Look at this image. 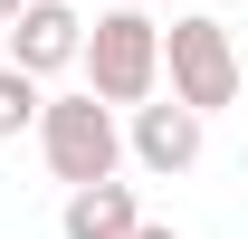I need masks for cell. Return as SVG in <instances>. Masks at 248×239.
<instances>
[{
    "mask_svg": "<svg viewBox=\"0 0 248 239\" xmlns=\"http://www.w3.org/2000/svg\"><path fill=\"white\" fill-rule=\"evenodd\" d=\"M86 96L95 105H153L162 96V19L153 10H105L86 29Z\"/></svg>",
    "mask_w": 248,
    "mask_h": 239,
    "instance_id": "obj_1",
    "label": "cell"
},
{
    "mask_svg": "<svg viewBox=\"0 0 248 239\" xmlns=\"http://www.w3.org/2000/svg\"><path fill=\"white\" fill-rule=\"evenodd\" d=\"M38 153H48V172H58L67 191H86V182H115L124 172V124H115V105H95L86 86H77V96H48Z\"/></svg>",
    "mask_w": 248,
    "mask_h": 239,
    "instance_id": "obj_2",
    "label": "cell"
},
{
    "mask_svg": "<svg viewBox=\"0 0 248 239\" xmlns=\"http://www.w3.org/2000/svg\"><path fill=\"white\" fill-rule=\"evenodd\" d=\"M162 77H172V96H182L191 115H219V105H239V48H229V29H219L210 10H191V19H172L162 29Z\"/></svg>",
    "mask_w": 248,
    "mask_h": 239,
    "instance_id": "obj_3",
    "label": "cell"
},
{
    "mask_svg": "<svg viewBox=\"0 0 248 239\" xmlns=\"http://www.w3.org/2000/svg\"><path fill=\"white\" fill-rule=\"evenodd\" d=\"M201 134H210V115H191L182 96H153V105H134V124H124V153L172 182V172L201 163Z\"/></svg>",
    "mask_w": 248,
    "mask_h": 239,
    "instance_id": "obj_4",
    "label": "cell"
},
{
    "mask_svg": "<svg viewBox=\"0 0 248 239\" xmlns=\"http://www.w3.org/2000/svg\"><path fill=\"white\" fill-rule=\"evenodd\" d=\"M77 58H86V19H77L67 0H29V10L10 19V67H29L38 86H48V77H67Z\"/></svg>",
    "mask_w": 248,
    "mask_h": 239,
    "instance_id": "obj_5",
    "label": "cell"
},
{
    "mask_svg": "<svg viewBox=\"0 0 248 239\" xmlns=\"http://www.w3.org/2000/svg\"><path fill=\"white\" fill-rule=\"evenodd\" d=\"M134 230H143L134 182H86V191H67V210H58V239H134Z\"/></svg>",
    "mask_w": 248,
    "mask_h": 239,
    "instance_id": "obj_6",
    "label": "cell"
},
{
    "mask_svg": "<svg viewBox=\"0 0 248 239\" xmlns=\"http://www.w3.org/2000/svg\"><path fill=\"white\" fill-rule=\"evenodd\" d=\"M38 115H48V86H38L29 67L0 58V144H10V134H38Z\"/></svg>",
    "mask_w": 248,
    "mask_h": 239,
    "instance_id": "obj_7",
    "label": "cell"
},
{
    "mask_svg": "<svg viewBox=\"0 0 248 239\" xmlns=\"http://www.w3.org/2000/svg\"><path fill=\"white\" fill-rule=\"evenodd\" d=\"M134 239H182V230H162V220H143V230H134Z\"/></svg>",
    "mask_w": 248,
    "mask_h": 239,
    "instance_id": "obj_8",
    "label": "cell"
},
{
    "mask_svg": "<svg viewBox=\"0 0 248 239\" xmlns=\"http://www.w3.org/2000/svg\"><path fill=\"white\" fill-rule=\"evenodd\" d=\"M19 10H29V0H0V29H10V19H19Z\"/></svg>",
    "mask_w": 248,
    "mask_h": 239,
    "instance_id": "obj_9",
    "label": "cell"
},
{
    "mask_svg": "<svg viewBox=\"0 0 248 239\" xmlns=\"http://www.w3.org/2000/svg\"><path fill=\"white\" fill-rule=\"evenodd\" d=\"M115 10H143V0H115Z\"/></svg>",
    "mask_w": 248,
    "mask_h": 239,
    "instance_id": "obj_10",
    "label": "cell"
},
{
    "mask_svg": "<svg viewBox=\"0 0 248 239\" xmlns=\"http://www.w3.org/2000/svg\"><path fill=\"white\" fill-rule=\"evenodd\" d=\"M239 163H248V153H239Z\"/></svg>",
    "mask_w": 248,
    "mask_h": 239,
    "instance_id": "obj_11",
    "label": "cell"
}]
</instances>
